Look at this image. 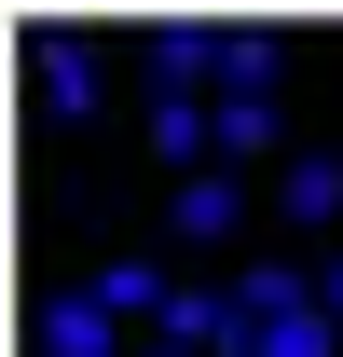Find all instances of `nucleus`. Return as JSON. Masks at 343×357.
Wrapping results in <instances>:
<instances>
[{
    "instance_id": "obj_5",
    "label": "nucleus",
    "mask_w": 343,
    "mask_h": 357,
    "mask_svg": "<svg viewBox=\"0 0 343 357\" xmlns=\"http://www.w3.org/2000/svg\"><path fill=\"white\" fill-rule=\"evenodd\" d=\"M42 96L55 110H96V55L69 42V28H42Z\"/></svg>"
},
{
    "instance_id": "obj_1",
    "label": "nucleus",
    "mask_w": 343,
    "mask_h": 357,
    "mask_svg": "<svg viewBox=\"0 0 343 357\" xmlns=\"http://www.w3.org/2000/svg\"><path fill=\"white\" fill-rule=\"evenodd\" d=\"M42 344L55 357H124V316L96 303V289H69V303H42Z\"/></svg>"
},
{
    "instance_id": "obj_4",
    "label": "nucleus",
    "mask_w": 343,
    "mask_h": 357,
    "mask_svg": "<svg viewBox=\"0 0 343 357\" xmlns=\"http://www.w3.org/2000/svg\"><path fill=\"white\" fill-rule=\"evenodd\" d=\"M220 96H275V28H220Z\"/></svg>"
},
{
    "instance_id": "obj_9",
    "label": "nucleus",
    "mask_w": 343,
    "mask_h": 357,
    "mask_svg": "<svg viewBox=\"0 0 343 357\" xmlns=\"http://www.w3.org/2000/svg\"><path fill=\"white\" fill-rule=\"evenodd\" d=\"M220 151L261 165V151H275V96H220Z\"/></svg>"
},
{
    "instance_id": "obj_2",
    "label": "nucleus",
    "mask_w": 343,
    "mask_h": 357,
    "mask_svg": "<svg viewBox=\"0 0 343 357\" xmlns=\"http://www.w3.org/2000/svg\"><path fill=\"white\" fill-rule=\"evenodd\" d=\"M151 151H165L178 178H206V151H220V110H192V96H151Z\"/></svg>"
},
{
    "instance_id": "obj_3",
    "label": "nucleus",
    "mask_w": 343,
    "mask_h": 357,
    "mask_svg": "<svg viewBox=\"0 0 343 357\" xmlns=\"http://www.w3.org/2000/svg\"><path fill=\"white\" fill-rule=\"evenodd\" d=\"M275 206H289V220L316 234V220L343 206V165H330V151H289V178H275Z\"/></svg>"
},
{
    "instance_id": "obj_7",
    "label": "nucleus",
    "mask_w": 343,
    "mask_h": 357,
    "mask_svg": "<svg viewBox=\"0 0 343 357\" xmlns=\"http://www.w3.org/2000/svg\"><path fill=\"white\" fill-rule=\"evenodd\" d=\"M96 303H110V316H151V330H165V303H178V289H165L151 261H110V275H96Z\"/></svg>"
},
{
    "instance_id": "obj_8",
    "label": "nucleus",
    "mask_w": 343,
    "mask_h": 357,
    "mask_svg": "<svg viewBox=\"0 0 343 357\" xmlns=\"http://www.w3.org/2000/svg\"><path fill=\"white\" fill-rule=\"evenodd\" d=\"M261 357H343L330 303H302V316H261Z\"/></svg>"
},
{
    "instance_id": "obj_12",
    "label": "nucleus",
    "mask_w": 343,
    "mask_h": 357,
    "mask_svg": "<svg viewBox=\"0 0 343 357\" xmlns=\"http://www.w3.org/2000/svg\"><path fill=\"white\" fill-rule=\"evenodd\" d=\"M316 303H330V330H343V261H330V275H316Z\"/></svg>"
},
{
    "instance_id": "obj_10",
    "label": "nucleus",
    "mask_w": 343,
    "mask_h": 357,
    "mask_svg": "<svg viewBox=\"0 0 343 357\" xmlns=\"http://www.w3.org/2000/svg\"><path fill=\"white\" fill-rule=\"evenodd\" d=\"M234 303H247V316H302V303H316V289H302V275H289V261H261V275H247V289H234Z\"/></svg>"
},
{
    "instance_id": "obj_6",
    "label": "nucleus",
    "mask_w": 343,
    "mask_h": 357,
    "mask_svg": "<svg viewBox=\"0 0 343 357\" xmlns=\"http://www.w3.org/2000/svg\"><path fill=\"white\" fill-rule=\"evenodd\" d=\"M234 220H247V192H234V178H178V234H234Z\"/></svg>"
},
{
    "instance_id": "obj_11",
    "label": "nucleus",
    "mask_w": 343,
    "mask_h": 357,
    "mask_svg": "<svg viewBox=\"0 0 343 357\" xmlns=\"http://www.w3.org/2000/svg\"><path fill=\"white\" fill-rule=\"evenodd\" d=\"M124 357H206V344H178V330H151V344H124Z\"/></svg>"
}]
</instances>
